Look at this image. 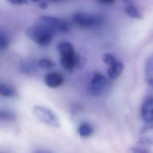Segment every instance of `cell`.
Instances as JSON below:
<instances>
[{
  "instance_id": "277c9868",
  "label": "cell",
  "mask_w": 153,
  "mask_h": 153,
  "mask_svg": "<svg viewBox=\"0 0 153 153\" xmlns=\"http://www.w3.org/2000/svg\"><path fill=\"white\" fill-rule=\"evenodd\" d=\"M106 85L107 80L102 74L95 73L89 86V91L94 95H98L104 90Z\"/></svg>"
},
{
  "instance_id": "6da1fadb",
  "label": "cell",
  "mask_w": 153,
  "mask_h": 153,
  "mask_svg": "<svg viewBox=\"0 0 153 153\" xmlns=\"http://www.w3.org/2000/svg\"><path fill=\"white\" fill-rule=\"evenodd\" d=\"M27 37L41 46H46L51 43L56 33L53 28L40 18L36 24L27 29Z\"/></svg>"
},
{
  "instance_id": "7a4b0ae2",
  "label": "cell",
  "mask_w": 153,
  "mask_h": 153,
  "mask_svg": "<svg viewBox=\"0 0 153 153\" xmlns=\"http://www.w3.org/2000/svg\"><path fill=\"white\" fill-rule=\"evenodd\" d=\"M33 112L39 120L43 123L56 128L60 127L59 118L51 109L41 105H36L34 107Z\"/></svg>"
},
{
  "instance_id": "ac0fdd59",
  "label": "cell",
  "mask_w": 153,
  "mask_h": 153,
  "mask_svg": "<svg viewBox=\"0 0 153 153\" xmlns=\"http://www.w3.org/2000/svg\"><path fill=\"white\" fill-rule=\"evenodd\" d=\"M9 2L14 5H22L27 4V0H7Z\"/></svg>"
},
{
  "instance_id": "8992f818",
  "label": "cell",
  "mask_w": 153,
  "mask_h": 153,
  "mask_svg": "<svg viewBox=\"0 0 153 153\" xmlns=\"http://www.w3.org/2000/svg\"><path fill=\"white\" fill-rule=\"evenodd\" d=\"M60 63L66 70L71 71L77 67L80 63L79 57L77 54L73 57H61Z\"/></svg>"
},
{
  "instance_id": "e0dca14e",
  "label": "cell",
  "mask_w": 153,
  "mask_h": 153,
  "mask_svg": "<svg viewBox=\"0 0 153 153\" xmlns=\"http://www.w3.org/2000/svg\"><path fill=\"white\" fill-rule=\"evenodd\" d=\"M102 60L108 65H113L116 62V59L114 56L110 53H105L103 56Z\"/></svg>"
},
{
  "instance_id": "9c48e42d",
  "label": "cell",
  "mask_w": 153,
  "mask_h": 153,
  "mask_svg": "<svg viewBox=\"0 0 153 153\" xmlns=\"http://www.w3.org/2000/svg\"><path fill=\"white\" fill-rule=\"evenodd\" d=\"M123 64L120 62L116 61L108 68L107 73L111 79H117L123 70Z\"/></svg>"
},
{
  "instance_id": "ba28073f",
  "label": "cell",
  "mask_w": 153,
  "mask_h": 153,
  "mask_svg": "<svg viewBox=\"0 0 153 153\" xmlns=\"http://www.w3.org/2000/svg\"><path fill=\"white\" fill-rule=\"evenodd\" d=\"M57 48L61 57H73L77 54L73 45L66 41L59 43Z\"/></svg>"
},
{
  "instance_id": "5b68a950",
  "label": "cell",
  "mask_w": 153,
  "mask_h": 153,
  "mask_svg": "<svg viewBox=\"0 0 153 153\" xmlns=\"http://www.w3.org/2000/svg\"><path fill=\"white\" fill-rule=\"evenodd\" d=\"M45 82L49 87L56 88L62 85L64 78L61 74L58 72H49L45 77Z\"/></svg>"
},
{
  "instance_id": "603a6c76",
  "label": "cell",
  "mask_w": 153,
  "mask_h": 153,
  "mask_svg": "<svg viewBox=\"0 0 153 153\" xmlns=\"http://www.w3.org/2000/svg\"><path fill=\"white\" fill-rule=\"evenodd\" d=\"M31 1H35V2H36V1H39V0H31Z\"/></svg>"
},
{
  "instance_id": "9a60e30c",
  "label": "cell",
  "mask_w": 153,
  "mask_h": 153,
  "mask_svg": "<svg viewBox=\"0 0 153 153\" xmlns=\"http://www.w3.org/2000/svg\"><path fill=\"white\" fill-rule=\"evenodd\" d=\"M10 44V39L6 33L0 31V50L7 49Z\"/></svg>"
},
{
  "instance_id": "7402d4cb",
  "label": "cell",
  "mask_w": 153,
  "mask_h": 153,
  "mask_svg": "<svg viewBox=\"0 0 153 153\" xmlns=\"http://www.w3.org/2000/svg\"><path fill=\"white\" fill-rule=\"evenodd\" d=\"M123 1H125L126 3H129L131 2V1L130 0H122Z\"/></svg>"
},
{
  "instance_id": "5bb4252c",
  "label": "cell",
  "mask_w": 153,
  "mask_h": 153,
  "mask_svg": "<svg viewBox=\"0 0 153 153\" xmlns=\"http://www.w3.org/2000/svg\"><path fill=\"white\" fill-rule=\"evenodd\" d=\"M16 115L12 111L6 110H0V122L15 120Z\"/></svg>"
},
{
  "instance_id": "52a82bcc",
  "label": "cell",
  "mask_w": 153,
  "mask_h": 153,
  "mask_svg": "<svg viewBox=\"0 0 153 153\" xmlns=\"http://www.w3.org/2000/svg\"><path fill=\"white\" fill-rule=\"evenodd\" d=\"M153 98L149 97L146 99L141 108V115L145 121L152 122L153 121Z\"/></svg>"
},
{
  "instance_id": "ffe728a7",
  "label": "cell",
  "mask_w": 153,
  "mask_h": 153,
  "mask_svg": "<svg viewBox=\"0 0 153 153\" xmlns=\"http://www.w3.org/2000/svg\"><path fill=\"white\" fill-rule=\"evenodd\" d=\"M49 1L53 2H60V1H63L64 0H49Z\"/></svg>"
},
{
  "instance_id": "30bf717a",
  "label": "cell",
  "mask_w": 153,
  "mask_h": 153,
  "mask_svg": "<svg viewBox=\"0 0 153 153\" xmlns=\"http://www.w3.org/2000/svg\"><path fill=\"white\" fill-rule=\"evenodd\" d=\"M37 69L36 63L33 60H26L20 64V70L25 74H31Z\"/></svg>"
},
{
  "instance_id": "44dd1931",
  "label": "cell",
  "mask_w": 153,
  "mask_h": 153,
  "mask_svg": "<svg viewBox=\"0 0 153 153\" xmlns=\"http://www.w3.org/2000/svg\"><path fill=\"white\" fill-rule=\"evenodd\" d=\"M41 7H42V8H46V7H47V4L45 3H42L41 4Z\"/></svg>"
},
{
  "instance_id": "2e32d148",
  "label": "cell",
  "mask_w": 153,
  "mask_h": 153,
  "mask_svg": "<svg viewBox=\"0 0 153 153\" xmlns=\"http://www.w3.org/2000/svg\"><path fill=\"white\" fill-rule=\"evenodd\" d=\"M126 12L127 15L131 18L140 19L141 15L137 8L132 5H130L126 8Z\"/></svg>"
},
{
  "instance_id": "3957f363",
  "label": "cell",
  "mask_w": 153,
  "mask_h": 153,
  "mask_svg": "<svg viewBox=\"0 0 153 153\" xmlns=\"http://www.w3.org/2000/svg\"><path fill=\"white\" fill-rule=\"evenodd\" d=\"M72 19L77 25L85 28L98 26L102 25L103 22L102 19L99 16L82 12L75 13Z\"/></svg>"
},
{
  "instance_id": "8fae6325",
  "label": "cell",
  "mask_w": 153,
  "mask_h": 153,
  "mask_svg": "<svg viewBox=\"0 0 153 153\" xmlns=\"http://www.w3.org/2000/svg\"><path fill=\"white\" fill-rule=\"evenodd\" d=\"M79 132L81 137H86L92 135L93 132V128L88 123H83L79 126Z\"/></svg>"
},
{
  "instance_id": "4fadbf2b",
  "label": "cell",
  "mask_w": 153,
  "mask_h": 153,
  "mask_svg": "<svg viewBox=\"0 0 153 153\" xmlns=\"http://www.w3.org/2000/svg\"><path fill=\"white\" fill-rule=\"evenodd\" d=\"M38 66L44 70H51L56 66L55 62L47 58L42 59L38 62Z\"/></svg>"
},
{
  "instance_id": "7c38bea8",
  "label": "cell",
  "mask_w": 153,
  "mask_h": 153,
  "mask_svg": "<svg viewBox=\"0 0 153 153\" xmlns=\"http://www.w3.org/2000/svg\"><path fill=\"white\" fill-rule=\"evenodd\" d=\"M15 89L7 84H0V95L5 97H10L14 95Z\"/></svg>"
},
{
  "instance_id": "d6986e66",
  "label": "cell",
  "mask_w": 153,
  "mask_h": 153,
  "mask_svg": "<svg viewBox=\"0 0 153 153\" xmlns=\"http://www.w3.org/2000/svg\"><path fill=\"white\" fill-rule=\"evenodd\" d=\"M100 3L105 4H111L115 2V0H97Z\"/></svg>"
}]
</instances>
